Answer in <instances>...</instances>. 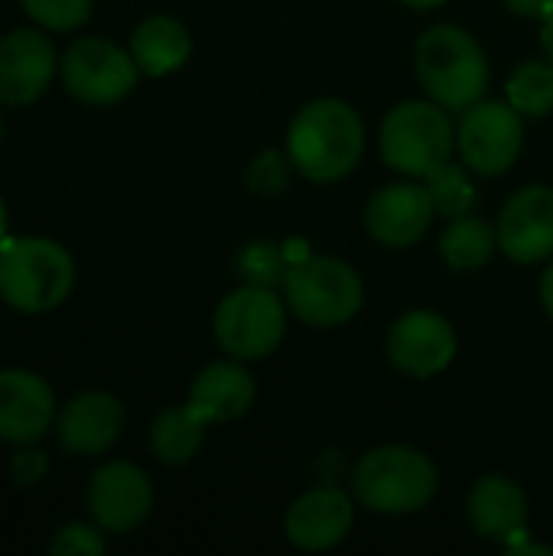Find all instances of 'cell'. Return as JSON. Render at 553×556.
<instances>
[{
	"label": "cell",
	"instance_id": "7402d4cb",
	"mask_svg": "<svg viewBox=\"0 0 553 556\" xmlns=\"http://www.w3.org/2000/svg\"><path fill=\"white\" fill-rule=\"evenodd\" d=\"M499 248V231L476 218V215H460L447 225L443 238H440V254L447 257V264L460 274L466 270H479L492 261Z\"/></svg>",
	"mask_w": 553,
	"mask_h": 556
},
{
	"label": "cell",
	"instance_id": "83f0119b",
	"mask_svg": "<svg viewBox=\"0 0 553 556\" xmlns=\"http://www.w3.org/2000/svg\"><path fill=\"white\" fill-rule=\"evenodd\" d=\"M46 469H49L46 456H42L39 450H33V446H26L23 453H16V456H13V463H10L13 482H20V485L39 482V479L46 476Z\"/></svg>",
	"mask_w": 553,
	"mask_h": 556
},
{
	"label": "cell",
	"instance_id": "7c38bea8",
	"mask_svg": "<svg viewBox=\"0 0 553 556\" xmlns=\"http://www.w3.org/2000/svg\"><path fill=\"white\" fill-rule=\"evenodd\" d=\"M433 199L430 189L420 182H394L378 189L365 208L368 235L385 248H411L424 238L433 222Z\"/></svg>",
	"mask_w": 553,
	"mask_h": 556
},
{
	"label": "cell",
	"instance_id": "f546056e",
	"mask_svg": "<svg viewBox=\"0 0 553 556\" xmlns=\"http://www.w3.org/2000/svg\"><path fill=\"white\" fill-rule=\"evenodd\" d=\"M508 551L512 554H538V556H553L551 547H544V544H531L528 541V534H521V538H515L512 544H508Z\"/></svg>",
	"mask_w": 553,
	"mask_h": 556
},
{
	"label": "cell",
	"instance_id": "e0dca14e",
	"mask_svg": "<svg viewBox=\"0 0 553 556\" xmlns=\"http://www.w3.org/2000/svg\"><path fill=\"white\" fill-rule=\"evenodd\" d=\"M352 502L345 492L339 489H316L300 495L287 518H284V531L290 538V544H297L300 551H329L336 544H342V538L352 528Z\"/></svg>",
	"mask_w": 553,
	"mask_h": 556
},
{
	"label": "cell",
	"instance_id": "4fadbf2b",
	"mask_svg": "<svg viewBox=\"0 0 553 556\" xmlns=\"http://www.w3.org/2000/svg\"><path fill=\"white\" fill-rule=\"evenodd\" d=\"M499 248L518 261L535 264L553 254V189L525 186L518 189L499 218Z\"/></svg>",
	"mask_w": 553,
	"mask_h": 556
},
{
	"label": "cell",
	"instance_id": "8992f818",
	"mask_svg": "<svg viewBox=\"0 0 553 556\" xmlns=\"http://www.w3.org/2000/svg\"><path fill=\"white\" fill-rule=\"evenodd\" d=\"M453 124L447 108L437 101H404L388 111L381 124V156L391 169L427 179L437 166L450 163L453 153Z\"/></svg>",
	"mask_w": 553,
	"mask_h": 556
},
{
	"label": "cell",
	"instance_id": "4316f807",
	"mask_svg": "<svg viewBox=\"0 0 553 556\" xmlns=\"http://www.w3.org/2000/svg\"><path fill=\"white\" fill-rule=\"evenodd\" d=\"M287 182V166L277 153H264L254 160L251 166V186L261 192V195H274L280 192V186Z\"/></svg>",
	"mask_w": 553,
	"mask_h": 556
},
{
	"label": "cell",
	"instance_id": "e575fe53",
	"mask_svg": "<svg viewBox=\"0 0 553 556\" xmlns=\"http://www.w3.org/2000/svg\"><path fill=\"white\" fill-rule=\"evenodd\" d=\"M0 140H3V121H0Z\"/></svg>",
	"mask_w": 553,
	"mask_h": 556
},
{
	"label": "cell",
	"instance_id": "44dd1931",
	"mask_svg": "<svg viewBox=\"0 0 553 556\" xmlns=\"http://www.w3.org/2000/svg\"><path fill=\"white\" fill-rule=\"evenodd\" d=\"M205 420L186 404V407H169L163 410L153 427H150V450L160 463L166 466H183L189 463L205 440Z\"/></svg>",
	"mask_w": 553,
	"mask_h": 556
},
{
	"label": "cell",
	"instance_id": "1f68e13d",
	"mask_svg": "<svg viewBox=\"0 0 553 556\" xmlns=\"http://www.w3.org/2000/svg\"><path fill=\"white\" fill-rule=\"evenodd\" d=\"M541 42H544V52L551 55L553 62V13L544 20V29H541Z\"/></svg>",
	"mask_w": 553,
	"mask_h": 556
},
{
	"label": "cell",
	"instance_id": "d6986e66",
	"mask_svg": "<svg viewBox=\"0 0 553 556\" xmlns=\"http://www.w3.org/2000/svg\"><path fill=\"white\" fill-rule=\"evenodd\" d=\"M254 401V378L235 365V362H215L209 365L189 391V407L205 424H228L248 414Z\"/></svg>",
	"mask_w": 553,
	"mask_h": 556
},
{
	"label": "cell",
	"instance_id": "277c9868",
	"mask_svg": "<svg viewBox=\"0 0 553 556\" xmlns=\"http://www.w3.org/2000/svg\"><path fill=\"white\" fill-rule=\"evenodd\" d=\"M355 498L378 515H411L433 502L437 469L433 463L401 443L365 453L352 476Z\"/></svg>",
	"mask_w": 553,
	"mask_h": 556
},
{
	"label": "cell",
	"instance_id": "2e32d148",
	"mask_svg": "<svg viewBox=\"0 0 553 556\" xmlns=\"http://www.w3.org/2000/svg\"><path fill=\"white\" fill-rule=\"evenodd\" d=\"M124 430V407L108 391H85L55 417L59 443L75 456H98L114 446Z\"/></svg>",
	"mask_w": 553,
	"mask_h": 556
},
{
	"label": "cell",
	"instance_id": "7a4b0ae2",
	"mask_svg": "<svg viewBox=\"0 0 553 556\" xmlns=\"http://www.w3.org/2000/svg\"><path fill=\"white\" fill-rule=\"evenodd\" d=\"M75 287L68 251L49 238L0 241V296L20 313H49Z\"/></svg>",
	"mask_w": 553,
	"mask_h": 556
},
{
	"label": "cell",
	"instance_id": "d4e9b609",
	"mask_svg": "<svg viewBox=\"0 0 553 556\" xmlns=\"http://www.w3.org/2000/svg\"><path fill=\"white\" fill-rule=\"evenodd\" d=\"M29 20H36L42 29H78L91 16V0H20Z\"/></svg>",
	"mask_w": 553,
	"mask_h": 556
},
{
	"label": "cell",
	"instance_id": "5bb4252c",
	"mask_svg": "<svg viewBox=\"0 0 553 556\" xmlns=\"http://www.w3.org/2000/svg\"><path fill=\"white\" fill-rule=\"evenodd\" d=\"M55 49L36 29H13L0 36V101L33 104L46 94L55 75Z\"/></svg>",
	"mask_w": 553,
	"mask_h": 556
},
{
	"label": "cell",
	"instance_id": "f1b7e54d",
	"mask_svg": "<svg viewBox=\"0 0 553 556\" xmlns=\"http://www.w3.org/2000/svg\"><path fill=\"white\" fill-rule=\"evenodd\" d=\"M505 7L515 16H528V20H548L553 13V0H505Z\"/></svg>",
	"mask_w": 553,
	"mask_h": 556
},
{
	"label": "cell",
	"instance_id": "d6a6232c",
	"mask_svg": "<svg viewBox=\"0 0 553 556\" xmlns=\"http://www.w3.org/2000/svg\"><path fill=\"white\" fill-rule=\"evenodd\" d=\"M401 3H407V7H414V10H433V7H440V3H447V0H401Z\"/></svg>",
	"mask_w": 553,
	"mask_h": 556
},
{
	"label": "cell",
	"instance_id": "4dcf8cb0",
	"mask_svg": "<svg viewBox=\"0 0 553 556\" xmlns=\"http://www.w3.org/2000/svg\"><path fill=\"white\" fill-rule=\"evenodd\" d=\"M541 303H544L548 316L553 319V264L544 270V277H541Z\"/></svg>",
	"mask_w": 553,
	"mask_h": 556
},
{
	"label": "cell",
	"instance_id": "836d02e7",
	"mask_svg": "<svg viewBox=\"0 0 553 556\" xmlns=\"http://www.w3.org/2000/svg\"><path fill=\"white\" fill-rule=\"evenodd\" d=\"M7 238V205H3V199H0V241Z\"/></svg>",
	"mask_w": 553,
	"mask_h": 556
},
{
	"label": "cell",
	"instance_id": "6da1fadb",
	"mask_svg": "<svg viewBox=\"0 0 553 556\" xmlns=\"http://www.w3.org/2000/svg\"><path fill=\"white\" fill-rule=\"evenodd\" d=\"M290 163L313 182L349 176L365 153V124L359 111L339 98L310 101L287 134Z\"/></svg>",
	"mask_w": 553,
	"mask_h": 556
},
{
	"label": "cell",
	"instance_id": "9c48e42d",
	"mask_svg": "<svg viewBox=\"0 0 553 556\" xmlns=\"http://www.w3.org/2000/svg\"><path fill=\"white\" fill-rule=\"evenodd\" d=\"M456 143L466 169L479 176H502L515 166L525 143L521 114L502 101H476L463 114Z\"/></svg>",
	"mask_w": 553,
	"mask_h": 556
},
{
	"label": "cell",
	"instance_id": "603a6c76",
	"mask_svg": "<svg viewBox=\"0 0 553 556\" xmlns=\"http://www.w3.org/2000/svg\"><path fill=\"white\" fill-rule=\"evenodd\" d=\"M508 104L518 114L544 117L553 111V62H525L508 78Z\"/></svg>",
	"mask_w": 553,
	"mask_h": 556
},
{
	"label": "cell",
	"instance_id": "ffe728a7",
	"mask_svg": "<svg viewBox=\"0 0 553 556\" xmlns=\"http://www.w3.org/2000/svg\"><path fill=\"white\" fill-rule=\"evenodd\" d=\"M192 52L189 29L173 16H147L130 36V55L143 75H169Z\"/></svg>",
	"mask_w": 553,
	"mask_h": 556
},
{
	"label": "cell",
	"instance_id": "484cf974",
	"mask_svg": "<svg viewBox=\"0 0 553 556\" xmlns=\"http://www.w3.org/2000/svg\"><path fill=\"white\" fill-rule=\"evenodd\" d=\"M108 551L104 538H101V528L95 525H65L55 531L52 544H49V554L52 556H101Z\"/></svg>",
	"mask_w": 553,
	"mask_h": 556
},
{
	"label": "cell",
	"instance_id": "52a82bcc",
	"mask_svg": "<svg viewBox=\"0 0 553 556\" xmlns=\"http://www.w3.org/2000/svg\"><path fill=\"white\" fill-rule=\"evenodd\" d=\"M284 329H287V309L280 296H274L261 283L228 293L215 313V339L238 362H254L271 355L284 339Z\"/></svg>",
	"mask_w": 553,
	"mask_h": 556
},
{
	"label": "cell",
	"instance_id": "ba28073f",
	"mask_svg": "<svg viewBox=\"0 0 553 556\" xmlns=\"http://www.w3.org/2000/svg\"><path fill=\"white\" fill-rule=\"evenodd\" d=\"M59 72L68 94L95 108L117 104L121 98H127L140 75L130 52L98 36L72 42L59 62Z\"/></svg>",
	"mask_w": 553,
	"mask_h": 556
},
{
	"label": "cell",
	"instance_id": "30bf717a",
	"mask_svg": "<svg viewBox=\"0 0 553 556\" xmlns=\"http://www.w3.org/2000/svg\"><path fill=\"white\" fill-rule=\"evenodd\" d=\"M150 508H153V485L140 466L114 459L91 476L88 511L101 531L130 534L147 521Z\"/></svg>",
	"mask_w": 553,
	"mask_h": 556
},
{
	"label": "cell",
	"instance_id": "8fae6325",
	"mask_svg": "<svg viewBox=\"0 0 553 556\" xmlns=\"http://www.w3.org/2000/svg\"><path fill=\"white\" fill-rule=\"evenodd\" d=\"M456 355V332L447 316L433 309H414L401 316L388 332V358L407 378H433Z\"/></svg>",
	"mask_w": 553,
	"mask_h": 556
},
{
	"label": "cell",
	"instance_id": "3957f363",
	"mask_svg": "<svg viewBox=\"0 0 553 556\" xmlns=\"http://www.w3.org/2000/svg\"><path fill=\"white\" fill-rule=\"evenodd\" d=\"M417 75L427 94L447 111H466L489 88L482 46L460 26H430L417 42Z\"/></svg>",
	"mask_w": 553,
	"mask_h": 556
},
{
	"label": "cell",
	"instance_id": "5b68a950",
	"mask_svg": "<svg viewBox=\"0 0 553 556\" xmlns=\"http://www.w3.org/2000/svg\"><path fill=\"white\" fill-rule=\"evenodd\" d=\"M362 277L339 257H303L284 274V300L306 326H342L362 309Z\"/></svg>",
	"mask_w": 553,
	"mask_h": 556
},
{
	"label": "cell",
	"instance_id": "cb8c5ba5",
	"mask_svg": "<svg viewBox=\"0 0 553 556\" xmlns=\"http://www.w3.org/2000/svg\"><path fill=\"white\" fill-rule=\"evenodd\" d=\"M424 186L430 189V199H433L437 212L447 215V218L469 215L473 205H476V189H473V182H469V176H466L463 166L443 163V166H437L424 179Z\"/></svg>",
	"mask_w": 553,
	"mask_h": 556
},
{
	"label": "cell",
	"instance_id": "ac0fdd59",
	"mask_svg": "<svg viewBox=\"0 0 553 556\" xmlns=\"http://www.w3.org/2000/svg\"><path fill=\"white\" fill-rule=\"evenodd\" d=\"M469 521L479 538L508 547L515 538L528 534V498L512 479L486 476L469 495Z\"/></svg>",
	"mask_w": 553,
	"mask_h": 556
},
{
	"label": "cell",
	"instance_id": "9a60e30c",
	"mask_svg": "<svg viewBox=\"0 0 553 556\" xmlns=\"http://www.w3.org/2000/svg\"><path fill=\"white\" fill-rule=\"evenodd\" d=\"M55 420L52 388L23 368L0 371V440L13 446H33Z\"/></svg>",
	"mask_w": 553,
	"mask_h": 556
}]
</instances>
